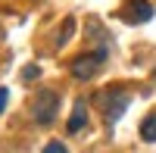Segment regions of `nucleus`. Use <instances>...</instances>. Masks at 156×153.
I'll return each mask as SVG.
<instances>
[{
	"label": "nucleus",
	"instance_id": "1",
	"mask_svg": "<svg viewBox=\"0 0 156 153\" xmlns=\"http://www.w3.org/2000/svg\"><path fill=\"white\" fill-rule=\"evenodd\" d=\"M31 116H34L37 125H53V119L59 116V94L53 87H44V91L31 100Z\"/></svg>",
	"mask_w": 156,
	"mask_h": 153
},
{
	"label": "nucleus",
	"instance_id": "2",
	"mask_svg": "<svg viewBox=\"0 0 156 153\" xmlns=\"http://www.w3.org/2000/svg\"><path fill=\"white\" fill-rule=\"evenodd\" d=\"M100 103H103V112H106V122H115L125 112V106H128V91L125 87H106V91L100 94Z\"/></svg>",
	"mask_w": 156,
	"mask_h": 153
},
{
	"label": "nucleus",
	"instance_id": "3",
	"mask_svg": "<svg viewBox=\"0 0 156 153\" xmlns=\"http://www.w3.org/2000/svg\"><path fill=\"white\" fill-rule=\"evenodd\" d=\"M103 59H106V50H100V53H90V56H78V59L72 62V75H75L78 81H87V78H94Z\"/></svg>",
	"mask_w": 156,
	"mask_h": 153
},
{
	"label": "nucleus",
	"instance_id": "4",
	"mask_svg": "<svg viewBox=\"0 0 156 153\" xmlns=\"http://www.w3.org/2000/svg\"><path fill=\"white\" fill-rule=\"evenodd\" d=\"M122 16H125V22H137V25L150 22L153 19V3H147V0H128Z\"/></svg>",
	"mask_w": 156,
	"mask_h": 153
},
{
	"label": "nucleus",
	"instance_id": "5",
	"mask_svg": "<svg viewBox=\"0 0 156 153\" xmlns=\"http://www.w3.org/2000/svg\"><path fill=\"white\" fill-rule=\"evenodd\" d=\"M87 122V106H84V100H75V109H72V119L66 122V128H69V134H75V131H81V125Z\"/></svg>",
	"mask_w": 156,
	"mask_h": 153
},
{
	"label": "nucleus",
	"instance_id": "6",
	"mask_svg": "<svg viewBox=\"0 0 156 153\" xmlns=\"http://www.w3.org/2000/svg\"><path fill=\"white\" fill-rule=\"evenodd\" d=\"M140 141L156 144V112H147L144 122H140Z\"/></svg>",
	"mask_w": 156,
	"mask_h": 153
},
{
	"label": "nucleus",
	"instance_id": "7",
	"mask_svg": "<svg viewBox=\"0 0 156 153\" xmlns=\"http://www.w3.org/2000/svg\"><path fill=\"white\" fill-rule=\"evenodd\" d=\"M72 28H75V22H72V19H69V22H66V28H62V34H59V37H56V47H62V44H66V37H69V34H72Z\"/></svg>",
	"mask_w": 156,
	"mask_h": 153
},
{
	"label": "nucleus",
	"instance_id": "8",
	"mask_svg": "<svg viewBox=\"0 0 156 153\" xmlns=\"http://www.w3.org/2000/svg\"><path fill=\"white\" fill-rule=\"evenodd\" d=\"M37 75H41V69H37V66H28V69L22 72V78H25V81H31V78H37Z\"/></svg>",
	"mask_w": 156,
	"mask_h": 153
},
{
	"label": "nucleus",
	"instance_id": "9",
	"mask_svg": "<svg viewBox=\"0 0 156 153\" xmlns=\"http://www.w3.org/2000/svg\"><path fill=\"white\" fill-rule=\"evenodd\" d=\"M62 150H66V144H47L44 147V153H62Z\"/></svg>",
	"mask_w": 156,
	"mask_h": 153
},
{
	"label": "nucleus",
	"instance_id": "10",
	"mask_svg": "<svg viewBox=\"0 0 156 153\" xmlns=\"http://www.w3.org/2000/svg\"><path fill=\"white\" fill-rule=\"evenodd\" d=\"M6 100H9V91H6V87H0V112H3V106H6Z\"/></svg>",
	"mask_w": 156,
	"mask_h": 153
},
{
	"label": "nucleus",
	"instance_id": "11",
	"mask_svg": "<svg viewBox=\"0 0 156 153\" xmlns=\"http://www.w3.org/2000/svg\"><path fill=\"white\" fill-rule=\"evenodd\" d=\"M153 78H156V69H153Z\"/></svg>",
	"mask_w": 156,
	"mask_h": 153
}]
</instances>
